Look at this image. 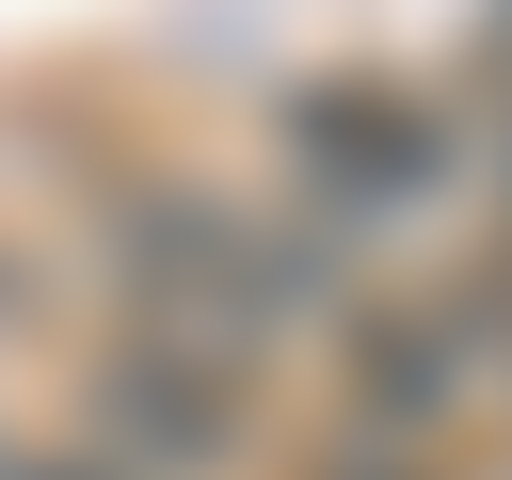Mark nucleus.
<instances>
[{
  "label": "nucleus",
  "mask_w": 512,
  "mask_h": 480,
  "mask_svg": "<svg viewBox=\"0 0 512 480\" xmlns=\"http://www.w3.org/2000/svg\"><path fill=\"white\" fill-rule=\"evenodd\" d=\"M336 384H352V432L448 448L496 400V352H480L464 288H368V304H336Z\"/></svg>",
  "instance_id": "20e7f679"
},
{
  "label": "nucleus",
  "mask_w": 512,
  "mask_h": 480,
  "mask_svg": "<svg viewBox=\"0 0 512 480\" xmlns=\"http://www.w3.org/2000/svg\"><path fill=\"white\" fill-rule=\"evenodd\" d=\"M96 256H112V304L144 336H192V352H240V368H272L288 336H320L352 304V256L304 208H240L224 176H112Z\"/></svg>",
  "instance_id": "f257e3e1"
},
{
  "label": "nucleus",
  "mask_w": 512,
  "mask_h": 480,
  "mask_svg": "<svg viewBox=\"0 0 512 480\" xmlns=\"http://www.w3.org/2000/svg\"><path fill=\"white\" fill-rule=\"evenodd\" d=\"M80 448H112L128 480H224V464L256 448V368L112 320L96 368H80Z\"/></svg>",
  "instance_id": "7ed1b4c3"
},
{
  "label": "nucleus",
  "mask_w": 512,
  "mask_h": 480,
  "mask_svg": "<svg viewBox=\"0 0 512 480\" xmlns=\"http://www.w3.org/2000/svg\"><path fill=\"white\" fill-rule=\"evenodd\" d=\"M272 160H288V208L336 256H368L464 176V112L432 80H400V64H320V80L272 96Z\"/></svg>",
  "instance_id": "f03ea898"
},
{
  "label": "nucleus",
  "mask_w": 512,
  "mask_h": 480,
  "mask_svg": "<svg viewBox=\"0 0 512 480\" xmlns=\"http://www.w3.org/2000/svg\"><path fill=\"white\" fill-rule=\"evenodd\" d=\"M304 480H448V448H400V432H352V416H336V432L304 448Z\"/></svg>",
  "instance_id": "39448f33"
},
{
  "label": "nucleus",
  "mask_w": 512,
  "mask_h": 480,
  "mask_svg": "<svg viewBox=\"0 0 512 480\" xmlns=\"http://www.w3.org/2000/svg\"><path fill=\"white\" fill-rule=\"evenodd\" d=\"M0 480H128V464H112V448H80V432H64V448H0Z\"/></svg>",
  "instance_id": "423d86ee"
}]
</instances>
